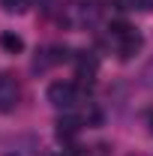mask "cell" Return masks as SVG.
<instances>
[{
    "label": "cell",
    "instance_id": "1",
    "mask_svg": "<svg viewBox=\"0 0 153 156\" xmlns=\"http://www.w3.org/2000/svg\"><path fill=\"white\" fill-rule=\"evenodd\" d=\"M18 99H21V84L12 72H0V111L9 114L18 108Z\"/></svg>",
    "mask_w": 153,
    "mask_h": 156
},
{
    "label": "cell",
    "instance_id": "11",
    "mask_svg": "<svg viewBox=\"0 0 153 156\" xmlns=\"http://www.w3.org/2000/svg\"><path fill=\"white\" fill-rule=\"evenodd\" d=\"M147 126H150V132H153V111L147 114Z\"/></svg>",
    "mask_w": 153,
    "mask_h": 156
},
{
    "label": "cell",
    "instance_id": "7",
    "mask_svg": "<svg viewBox=\"0 0 153 156\" xmlns=\"http://www.w3.org/2000/svg\"><path fill=\"white\" fill-rule=\"evenodd\" d=\"M99 18V3L90 0V3H78V21L81 24H93Z\"/></svg>",
    "mask_w": 153,
    "mask_h": 156
},
{
    "label": "cell",
    "instance_id": "5",
    "mask_svg": "<svg viewBox=\"0 0 153 156\" xmlns=\"http://www.w3.org/2000/svg\"><path fill=\"white\" fill-rule=\"evenodd\" d=\"M0 48L6 54H21L24 51V39L18 33H12V30H6V33H0Z\"/></svg>",
    "mask_w": 153,
    "mask_h": 156
},
{
    "label": "cell",
    "instance_id": "6",
    "mask_svg": "<svg viewBox=\"0 0 153 156\" xmlns=\"http://www.w3.org/2000/svg\"><path fill=\"white\" fill-rule=\"evenodd\" d=\"M78 129H81V120L78 117H60L57 120V138H63V141H69Z\"/></svg>",
    "mask_w": 153,
    "mask_h": 156
},
{
    "label": "cell",
    "instance_id": "3",
    "mask_svg": "<svg viewBox=\"0 0 153 156\" xmlns=\"http://www.w3.org/2000/svg\"><path fill=\"white\" fill-rule=\"evenodd\" d=\"M123 42H120V57L123 60H129L132 54H138L141 51V45H144V36L141 33H135V30H129V33H123Z\"/></svg>",
    "mask_w": 153,
    "mask_h": 156
},
{
    "label": "cell",
    "instance_id": "4",
    "mask_svg": "<svg viewBox=\"0 0 153 156\" xmlns=\"http://www.w3.org/2000/svg\"><path fill=\"white\" fill-rule=\"evenodd\" d=\"M96 69H99V60H96L90 51H81V54H78V78H93Z\"/></svg>",
    "mask_w": 153,
    "mask_h": 156
},
{
    "label": "cell",
    "instance_id": "10",
    "mask_svg": "<svg viewBox=\"0 0 153 156\" xmlns=\"http://www.w3.org/2000/svg\"><path fill=\"white\" fill-rule=\"evenodd\" d=\"M3 9L6 12H24L27 9V0H3Z\"/></svg>",
    "mask_w": 153,
    "mask_h": 156
},
{
    "label": "cell",
    "instance_id": "12",
    "mask_svg": "<svg viewBox=\"0 0 153 156\" xmlns=\"http://www.w3.org/2000/svg\"><path fill=\"white\" fill-rule=\"evenodd\" d=\"M9 156H12V153H9Z\"/></svg>",
    "mask_w": 153,
    "mask_h": 156
},
{
    "label": "cell",
    "instance_id": "9",
    "mask_svg": "<svg viewBox=\"0 0 153 156\" xmlns=\"http://www.w3.org/2000/svg\"><path fill=\"white\" fill-rule=\"evenodd\" d=\"M141 84L144 87H153V57L144 63V69H141Z\"/></svg>",
    "mask_w": 153,
    "mask_h": 156
},
{
    "label": "cell",
    "instance_id": "8",
    "mask_svg": "<svg viewBox=\"0 0 153 156\" xmlns=\"http://www.w3.org/2000/svg\"><path fill=\"white\" fill-rule=\"evenodd\" d=\"M111 3V9H117V12H129V9H135L141 0H108Z\"/></svg>",
    "mask_w": 153,
    "mask_h": 156
},
{
    "label": "cell",
    "instance_id": "2",
    "mask_svg": "<svg viewBox=\"0 0 153 156\" xmlns=\"http://www.w3.org/2000/svg\"><path fill=\"white\" fill-rule=\"evenodd\" d=\"M75 84H69V81H54L51 87H48V102L54 105V108H72L75 105Z\"/></svg>",
    "mask_w": 153,
    "mask_h": 156
}]
</instances>
